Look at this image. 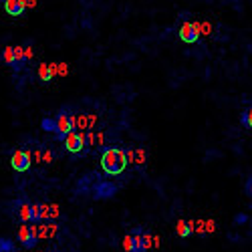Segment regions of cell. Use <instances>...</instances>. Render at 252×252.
Masks as SVG:
<instances>
[{"label": "cell", "instance_id": "obj_9", "mask_svg": "<svg viewBox=\"0 0 252 252\" xmlns=\"http://www.w3.org/2000/svg\"><path fill=\"white\" fill-rule=\"evenodd\" d=\"M16 214H18L20 222L31 224V202L29 200H18L16 202Z\"/></svg>", "mask_w": 252, "mask_h": 252}, {"label": "cell", "instance_id": "obj_16", "mask_svg": "<svg viewBox=\"0 0 252 252\" xmlns=\"http://www.w3.org/2000/svg\"><path fill=\"white\" fill-rule=\"evenodd\" d=\"M31 222H40V204H31Z\"/></svg>", "mask_w": 252, "mask_h": 252}, {"label": "cell", "instance_id": "obj_13", "mask_svg": "<svg viewBox=\"0 0 252 252\" xmlns=\"http://www.w3.org/2000/svg\"><path fill=\"white\" fill-rule=\"evenodd\" d=\"M2 63H4V65H8V67H14V47H4Z\"/></svg>", "mask_w": 252, "mask_h": 252}, {"label": "cell", "instance_id": "obj_19", "mask_svg": "<svg viewBox=\"0 0 252 252\" xmlns=\"http://www.w3.org/2000/svg\"><path fill=\"white\" fill-rule=\"evenodd\" d=\"M216 230V222L214 220H206V224H204V232L206 234H212Z\"/></svg>", "mask_w": 252, "mask_h": 252}, {"label": "cell", "instance_id": "obj_25", "mask_svg": "<svg viewBox=\"0 0 252 252\" xmlns=\"http://www.w3.org/2000/svg\"><path fill=\"white\" fill-rule=\"evenodd\" d=\"M51 252H55V250H51Z\"/></svg>", "mask_w": 252, "mask_h": 252}, {"label": "cell", "instance_id": "obj_12", "mask_svg": "<svg viewBox=\"0 0 252 252\" xmlns=\"http://www.w3.org/2000/svg\"><path fill=\"white\" fill-rule=\"evenodd\" d=\"M176 234H178L180 238H188V236L192 234L190 224H188L186 220H178V222H176Z\"/></svg>", "mask_w": 252, "mask_h": 252}, {"label": "cell", "instance_id": "obj_17", "mask_svg": "<svg viewBox=\"0 0 252 252\" xmlns=\"http://www.w3.org/2000/svg\"><path fill=\"white\" fill-rule=\"evenodd\" d=\"M242 123L246 125V127H250V129H252V107L244 109V113H242Z\"/></svg>", "mask_w": 252, "mask_h": 252}, {"label": "cell", "instance_id": "obj_15", "mask_svg": "<svg viewBox=\"0 0 252 252\" xmlns=\"http://www.w3.org/2000/svg\"><path fill=\"white\" fill-rule=\"evenodd\" d=\"M0 252H16V244L8 238H0Z\"/></svg>", "mask_w": 252, "mask_h": 252}, {"label": "cell", "instance_id": "obj_11", "mask_svg": "<svg viewBox=\"0 0 252 252\" xmlns=\"http://www.w3.org/2000/svg\"><path fill=\"white\" fill-rule=\"evenodd\" d=\"M131 240H133V252H145V244H143V230H141V228H135V230H133Z\"/></svg>", "mask_w": 252, "mask_h": 252}, {"label": "cell", "instance_id": "obj_20", "mask_svg": "<svg viewBox=\"0 0 252 252\" xmlns=\"http://www.w3.org/2000/svg\"><path fill=\"white\" fill-rule=\"evenodd\" d=\"M32 55H34V51H32V43H25V59L31 61Z\"/></svg>", "mask_w": 252, "mask_h": 252}, {"label": "cell", "instance_id": "obj_26", "mask_svg": "<svg viewBox=\"0 0 252 252\" xmlns=\"http://www.w3.org/2000/svg\"><path fill=\"white\" fill-rule=\"evenodd\" d=\"M16 252H18V250H16Z\"/></svg>", "mask_w": 252, "mask_h": 252}, {"label": "cell", "instance_id": "obj_8", "mask_svg": "<svg viewBox=\"0 0 252 252\" xmlns=\"http://www.w3.org/2000/svg\"><path fill=\"white\" fill-rule=\"evenodd\" d=\"M4 12L10 14V16H23V12L27 10L23 0H4Z\"/></svg>", "mask_w": 252, "mask_h": 252}, {"label": "cell", "instance_id": "obj_14", "mask_svg": "<svg viewBox=\"0 0 252 252\" xmlns=\"http://www.w3.org/2000/svg\"><path fill=\"white\" fill-rule=\"evenodd\" d=\"M135 159V163H143L145 161V152L143 150H131L127 152V161Z\"/></svg>", "mask_w": 252, "mask_h": 252}, {"label": "cell", "instance_id": "obj_22", "mask_svg": "<svg viewBox=\"0 0 252 252\" xmlns=\"http://www.w3.org/2000/svg\"><path fill=\"white\" fill-rule=\"evenodd\" d=\"M53 161V154L49 152V150H45V154H43V163H51Z\"/></svg>", "mask_w": 252, "mask_h": 252}, {"label": "cell", "instance_id": "obj_5", "mask_svg": "<svg viewBox=\"0 0 252 252\" xmlns=\"http://www.w3.org/2000/svg\"><path fill=\"white\" fill-rule=\"evenodd\" d=\"M16 238H18V242L23 244L25 248H34L36 246V242H38V238H36V234L31 230V226L27 224V222H23L20 224V228H18V234H16Z\"/></svg>", "mask_w": 252, "mask_h": 252}, {"label": "cell", "instance_id": "obj_23", "mask_svg": "<svg viewBox=\"0 0 252 252\" xmlns=\"http://www.w3.org/2000/svg\"><path fill=\"white\" fill-rule=\"evenodd\" d=\"M23 4H25V8H34L36 6V0H23Z\"/></svg>", "mask_w": 252, "mask_h": 252}, {"label": "cell", "instance_id": "obj_3", "mask_svg": "<svg viewBox=\"0 0 252 252\" xmlns=\"http://www.w3.org/2000/svg\"><path fill=\"white\" fill-rule=\"evenodd\" d=\"M65 148H67V152H71V154H81L83 150H85V145H87V135L83 133V131H77V129H73V131H69L67 135H65Z\"/></svg>", "mask_w": 252, "mask_h": 252}, {"label": "cell", "instance_id": "obj_6", "mask_svg": "<svg viewBox=\"0 0 252 252\" xmlns=\"http://www.w3.org/2000/svg\"><path fill=\"white\" fill-rule=\"evenodd\" d=\"M178 34H180V38L184 40V43L194 45V43H198V38H200V29L194 23H184Z\"/></svg>", "mask_w": 252, "mask_h": 252}, {"label": "cell", "instance_id": "obj_7", "mask_svg": "<svg viewBox=\"0 0 252 252\" xmlns=\"http://www.w3.org/2000/svg\"><path fill=\"white\" fill-rule=\"evenodd\" d=\"M61 216V210L57 204H40V222L57 220Z\"/></svg>", "mask_w": 252, "mask_h": 252}, {"label": "cell", "instance_id": "obj_1", "mask_svg": "<svg viewBox=\"0 0 252 252\" xmlns=\"http://www.w3.org/2000/svg\"><path fill=\"white\" fill-rule=\"evenodd\" d=\"M127 167V152L119 148H105L101 154V170L107 176H119Z\"/></svg>", "mask_w": 252, "mask_h": 252}, {"label": "cell", "instance_id": "obj_21", "mask_svg": "<svg viewBox=\"0 0 252 252\" xmlns=\"http://www.w3.org/2000/svg\"><path fill=\"white\" fill-rule=\"evenodd\" d=\"M69 73V67L65 63H57V75H67Z\"/></svg>", "mask_w": 252, "mask_h": 252}, {"label": "cell", "instance_id": "obj_10", "mask_svg": "<svg viewBox=\"0 0 252 252\" xmlns=\"http://www.w3.org/2000/svg\"><path fill=\"white\" fill-rule=\"evenodd\" d=\"M36 75L43 83H51L53 81V71H51V63H40L38 69H36Z\"/></svg>", "mask_w": 252, "mask_h": 252}, {"label": "cell", "instance_id": "obj_18", "mask_svg": "<svg viewBox=\"0 0 252 252\" xmlns=\"http://www.w3.org/2000/svg\"><path fill=\"white\" fill-rule=\"evenodd\" d=\"M123 250L125 252H133V240H131V234H127L123 238Z\"/></svg>", "mask_w": 252, "mask_h": 252}, {"label": "cell", "instance_id": "obj_4", "mask_svg": "<svg viewBox=\"0 0 252 252\" xmlns=\"http://www.w3.org/2000/svg\"><path fill=\"white\" fill-rule=\"evenodd\" d=\"M31 161H32V158H31V154L29 152H25V150H16V152H12V156H10V165H12V170H16V172H27L29 167H31Z\"/></svg>", "mask_w": 252, "mask_h": 252}, {"label": "cell", "instance_id": "obj_24", "mask_svg": "<svg viewBox=\"0 0 252 252\" xmlns=\"http://www.w3.org/2000/svg\"><path fill=\"white\" fill-rule=\"evenodd\" d=\"M246 194L252 198V178H248V182H246Z\"/></svg>", "mask_w": 252, "mask_h": 252}, {"label": "cell", "instance_id": "obj_2", "mask_svg": "<svg viewBox=\"0 0 252 252\" xmlns=\"http://www.w3.org/2000/svg\"><path fill=\"white\" fill-rule=\"evenodd\" d=\"M53 121H55V135L59 141H63L69 131L75 129V113H69V109H61L57 115H53Z\"/></svg>", "mask_w": 252, "mask_h": 252}]
</instances>
